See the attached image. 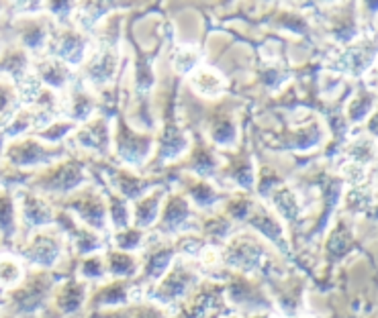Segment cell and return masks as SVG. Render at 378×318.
<instances>
[{"mask_svg": "<svg viewBox=\"0 0 378 318\" xmlns=\"http://www.w3.org/2000/svg\"><path fill=\"white\" fill-rule=\"evenodd\" d=\"M221 259L234 270L254 273L266 268L270 255L260 239H256L254 235H247V232H237L227 239Z\"/></svg>", "mask_w": 378, "mask_h": 318, "instance_id": "obj_1", "label": "cell"}, {"mask_svg": "<svg viewBox=\"0 0 378 318\" xmlns=\"http://www.w3.org/2000/svg\"><path fill=\"white\" fill-rule=\"evenodd\" d=\"M62 153L49 149L37 139H12L8 147L4 149V161L12 168H39L49 166L55 161Z\"/></svg>", "mask_w": 378, "mask_h": 318, "instance_id": "obj_2", "label": "cell"}, {"mask_svg": "<svg viewBox=\"0 0 378 318\" xmlns=\"http://www.w3.org/2000/svg\"><path fill=\"white\" fill-rule=\"evenodd\" d=\"M68 208L74 212V217L80 225L93 228L98 235H102L108 227L106 200L96 190H91V188L82 190L68 202Z\"/></svg>", "mask_w": 378, "mask_h": 318, "instance_id": "obj_3", "label": "cell"}, {"mask_svg": "<svg viewBox=\"0 0 378 318\" xmlns=\"http://www.w3.org/2000/svg\"><path fill=\"white\" fill-rule=\"evenodd\" d=\"M115 147L121 161L127 166H143L153 151V137L133 131L127 123H117Z\"/></svg>", "mask_w": 378, "mask_h": 318, "instance_id": "obj_4", "label": "cell"}, {"mask_svg": "<svg viewBox=\"0 0 378 318\" xmlns=\"http://www.w3.org/2000/svg\"><path fill=\"white\" fill-rule=\"evenodd\" d=\"M86 182V170L80 161H64L51 166L37 178V188L46 194H70Z\"/></svg>", "mask_w": 378, "mask_h": 318, "instance_id": "obj_5", "label": "cell"}, {"mask_svg": "<svg viewBox=\"0 0 378 318\" xmlns=\"http://www.w3.org/2000/svg\"><path fill=\"white\" fill-rule=\"evenodd\" d=\"M119 63H121V51L117 43H104L98 51H95L86 63V80L95 86V88H104L108 84H113V80L117 78L119 72Z\"/></svg>", "mask_w": 378, "mask_h": 318, "instance_id": "obj_6", "label": "cell"}, {"mask_svg": "<svg viewBox=\"0 0 378 318\" xmlns=\"http://www.w3.org/2000/svg\"><path fill=\"white\" fill-rule=\"evenodd\" d=\"M62 251H64V239L57 230L53 228H41L37 230L27 249H25V257L33 264V266H39V268H53L59 257H62Z\"/></svg>", "mask_w": 378, "mask_h": 318, "instance_id": "obj_7", "label": "cell"}, {"mask_svg": "<svg viewBox=\"0 0 378 318\" xmlns=\"http://www.w3.org/2000/svg\"><path fill=\"white\" fill-rule=\"evenodd\" d=\"M15 204L19 208L23 225L27 228H48L55 225V210L39 194L29 190H19Z\"/></svg>", "mask_w": 378, "mask_h": 318, "instance_id": "obj_8", "label": "cell"}, {"mask_svg": "<svg viewBox=\"0 0 378 318\" xmlns=\"http://www.w3.org/2000/svg\"><path fill=\"white\" fill-rule=\"evenodd\" d=\"M160 225L158 232L160 235H180V232H192L194 227V215L190 208V202L180 196V194H172L166 204L164 210L160 212Z\"/></svg>", "mask_w": 378, "mask_h": 318, "instance_id": "obj_9", "label": "cell"}, {"mask_svg": "<svg viewBox=\"0 0 378 318\" xmlns=\"http://www.w3.org/2000/svg\"><path fill=\"white\" fill-rule=\"evenodd\" d=\"M88 47L91 41L88 37L72 27L62 29L55 37H53V53L55 59H59L62 63H66L68 68H76L82 66L86 61L88 55Z\"/></svg>", "mask_w": 378, "mask_h": 318, "instance_id": "obj_10", "label": "cell"}, {"mask_svg": "<svg viewBox=\"0 0 378 318\" xmlns=\"http://www.w3.org/2000/svg\"><path fill=\"white\" fill-rule=\"evenodd\" d=\"M194 279H196V275L192 272V268L187 266V261H176L170 266V270L166 272V277L158 286L155 298L164 304H172V302H176L189 294Z\"/></svg>", "mask_w": 378, "mask_h": 318, "instance_id": "obj_11", "label": "cell"}, {"mask_svg": "<svg viewBox=\"0 0 378 318\" xmlns=\"http://www.w3.org/2000/svg\"><path fill=\"white\" fill-rule=\"evenodd\" d=\"M76 143L84 147L86 151H93L98 155H106L111 147V127L104 117H95L86 121L76 131Z\"/></svg>", "mask_w": 378, "mask_h": 318, "instance_id": "obj_12", "label": "cell"}, {"mask_svg": "<svg viewBox=\"0 0 378 318\" xmlns=\"http://www.w3.org/2000/svg\"><path fill=\"white\" fill-rule=\"evenodd\" d=\"M375 68V49L366 47H348L341 53L333 57V68L337 72H343L348 76H362L368 74V70Z\"/></svg>", "mask_w": 378, "mask_h": 318, "instance_id": "obj_13", "label": "cell"}, {"mask_svg": "<svg viewBox=\"0 0 378 318\" xmlns=\"http://www.w3.org/2000/svg\"><path fill=\"white\" fill-rule=\"evenodd\" d=\"M247 225L252 228H256L260 235H264L268 241H272L278 249H283L284 253L288 251L286 249L288 245H286V239H284L283 221L276 215H272L268 208L254 204V208H252V212L247 217Z\"/></svg>", "mask_w": 378, "mask_h": 318, "instance_id": "obj_14", "label": "cell"}, {"mask_svg": "<svg viewBox=\"0 0 378 318\" xmlns=\"http://www.w3.org/2000/svg\"><path fill=\"white\" fill-rule=\"evenodd\" d=\"M55 223L59 225V228L64 232H68L70 241L74 243L76 251L78 253H84V255H91L98 251L102 247V239L100 235L95 232L93 228L84 227V225H78L74 219H70V215H62L59 219L55 217Z\"/></svg>", "mask_w": 378, "mask_h": 318, "instance_id": "obj_15", "label": "cell"}, {"mask_svg": "<svg viewBox=\"0 0 378 318\" xmlns=\"http://www.w3.org/2000/svg\"><path fill=\"white\" fill-rule=\"evenodd\" d=\"M162 200H164V190H149L145 196L140 200H135L133 210H131V221L138 230L149 228L160 217V208H162Z\"/></svg>", "mask_w": 378, "mask_h": 318, "instance_id": "obj_16", "label": "cell"}, {"mask_svg": "<svg viewBox=\"0 0 378 318\" xmlns=\"http://www.w3.org/2000/svg\"><path fill=\"white\" fill-rule=\"evenodd\" d=\"M33 74L39 78L41 86H48L51 92L62 90L72 82V68H68L66 63H62L55 57H48V59L37 61Z\"/></svg>", "mask_w": 378, "mask_h": 318, "instance_id": "obj_17", "label": "cell"}, {"mask_svg": "<svg viewBox=\"0 0 378 318\" xmlns=\"http://www.w3.org/2000/svg\"><path fill=\"white\" fill-rule=\"evenodd\" d=\"M189 149V135L185 133L182 127H178L176 123L166 125L164 133L160 137V149H158V159L162 163L174 161L180 155H185V151Z\"/></svg>", "mask_w": 378, "mask_h": 318, "instance_id": "obj_18", "label": "cell"}, {"mask_svg": "<svg viewBox=\"0 0 378 318\" xmlns=\"http://www.w3.org/2000/svg\"><path fill=\"white\" fill-rule=\"evenodd\" d=\"M190 86H192V90L196 92L198 96L219 98V96H223V92L227 88V82H225V78L217 70L207 68V66H198L190 74Z\"/></svg>", "mask_w": 378, "mask_h": 318, "instance_id": "obj_19", "label": "cell"}, {"mask_svg": "<svg viewBox=\"0 0 378 318\" xmlns=\"http://www.w3.org/2000/svg\"><path fill=\"white\" fill-rule=\"evenodd\" d=\"M270 202L276 210V217L281 221H286V223H294L301 212H303V206H301V200L299 196L288 188V186H276L270 194Z\"/></svg>", "mask_w": 378, "mask_h": 318, "instance_id": "obj_20", "label": "cell"}, {"mask_svg": "<svg viewBox=\"0 0 378 318\" xmlns=\"http://www.w3.org/2000/svg\"><path fill=\"white\" fill-rule=\"evenodd\" d=\"M96 110V102L93 94L84 84H74L72 94H70V108L68 115L72 119V123H86L93 119Z\"/></svg>", "mask_w": 378, "mask_h": 318, "instance_id": "obj_21", "label": "cell"}, {"mask_svg": "<svg viewBox=\"0 0 378 318\" xmlns=\"http://www.w3.org/2000/svg\"><path fill=\"white\" fill-rule=\"evenodd\" d=\"M172 261H174V247L160 245V247L151 249L147 253V257H145V264H143L145 279H149V281L160 279L162 275H166V272L170 270Z\"/></svg>", "mask_w": 378, "mask_h": 318, "instance_id": "obj_22", "label": "cell"}, {"mask_svg": "<svg viewBox=\"0 0 378 318\" xmlns=\"http://www.w3.org/2000/svg\"><path fill=\"white\" fill-rule=\"evenodd\" d=\"M44 279L46 277H35L31 284H27L25 288H21L19 292L12 294V304L17 306V310L31 312L44 302L46 292H48V284Z\"/></svg>", "mask_w": 378, "mask_h": 318, "instance_id": "obj_23", "label": "cell"}, {"mask_svg": "<svg viewBox=\"0 0 378 318\" xmlns=\"http://www.w3.org/2000/svg\"><path fill=\"white\" fill-rule=\"evenodd\" d=\"M25 21L21 23V29H19V35H21V46L25 47L27 51L31 53H41L46 46H48V29L41 21L37 19H27L23 17Z\"/></svg>", "mask_w": 378, "mask_h": 318, "instance_id": "obj_24", "label": "cell"}, {"mask_svg": "<svg viewBox=\"0 0 378 318\" xmlns=\"http://www.w3.org/2000/svg\"><path fill=\"white\" fill-rule=\"evenodd\" d=\"M111 183L117 188L123 200H140L151 190V183L140 180L138 176L129 172H113L111 174Z\"/></svg>", "mask_w": 378, "mask_h": 318, "instance_id": "obj_25", "label": "cell"}, {"mask_svg": "<svg viewBox=\"0 0 378 318\" xmlns=\"http://www.w3.org/2000/svg\"><path fill=\"white\" fill-rule=\"evenodd\" d=\"M207 135L217 147H231L237 141V125L229 115H217L207 127Z\"/></svg>", "mask_w": 378, "mask_h": 318, "instance_id": "obj_26", "label": "cell"}, {"mask_svg": "<svg viewBox=\"0 0 378 318\" xmlns=\"http://www.w3.org/2000/svg\"><path fill=\"white\" fill-rule=\"evenodd\" d=\"M21 110V96L15 82L0 74V125H6Z\"/></svg>", "mask_w": 378, "mask_h": 318, "instance_id": "obj_27", "label": "cell"}, {"mask_svg": "<svg viewBox=\"0 0 378 318\" xmlns=\"http://www.w3.org/2000/svg\"><path fill=\"white\" fill-rule=\"evenodd\" d=\"M115 8V4H108V2H91V4H82L80 8H76V29L78 31H82L84 35L88 33V31H93L96 25H98V21L104 17V14H108L111 10Z\"/></svg>", "mask_w": 378, "mask_h": 318, "instance_id": "obj_28", "label": "cell"}, {"mask_svg": "<svg viewBox=\"0 0 378 318\" xmlns=\"http://www.w3.org/2000/svg\"><path fill=\"white\" fill-rule=\"evenodd\" d=\"M323 141V129L319 123H311V125H305L301 129H296L290 141L286 143L292 151H311L313 147L321 145Z\"/></svg>", "mask_w": 378, "mask_h": 318, "instance_id": "obj_29", "label": "cell"}, {"mask_svg": "<svg viewBox=\"0 0 378 318\" xmlns=\"http://www.w3.org/2000/svg\"><path fill=\"white\" fill-rule=\"evenodd\" d=\"M187 200L192 202L200 210H209V208H213V206L219 204L221 196H219V192L215 190V186L211 182L196 180V183H192L189 188V198Z\"/></svg>", "mask_w": 378, "mask_h": 318, "instance_id": "obj_30", "label": "cell"}, {"mask_svg": "<svg viewBox=\"0 0 378 318\" xmlns=\"http://www.w3.org/2000/svg\"><path fill=\"white\" fill-rule=\"evenodd\" d=\"M202 61V51L196 46H178L172 53V66L178 74L190 76Z\"/></svg>", "mask_w": 378, "mask_h": 318, "instance_id": "obj_31", "label": "cell"}, {"mask_svg": "<svg viewBox=\"0 0 378 318\" xmlns=\"http://www.w3.org/2000/svg\"><path fill=\"white\" fill-rule=\"evenodd\" d=\"M217 168H219V161H217L215 151L205 147V145H198L192 153V159H190V170L198 176V180L213 176L217 172Z\"/></svg>", "mask_w": 378, "mask_h": 318, "instance_id": "obj_32", "label": "cell"}, {"mask_svg": "<svg viewBox=\"0 0 378 318\" xmlns=\"http://www.w3.org/2000/svg\"><path fill=\"white\" fill-rule=\"evenodd\" d=\"M0 235L10 241L17 235V204L15 198L0 190Z\"/></svg>", "mask_w": 378, "mask_h": 318, "instance_id": "obj_33", "label": "cell"}, {"mask_svg": "<svg viewBox=\"0 0 378 318\" xmlns=\"http://www.w3.org/2000/svg\"><path fill=\"white\" fill-rule=\"evenodd\" d=\"M346 155H348L350 161H356V163L368 168V166L375 163V159H377L375 139H368V137H358V139H354V141L348 145Z\"/></svg>", "mask_w": 378, "mask_h": 318, "instance_id": "obj_34", "label": "cell"}, {"mask_svg": "<svg viewBox=\"0 0 378 318\" xmlns=\"http://www.w3.org/2000/svg\"><path fill=\"white\" fill-rule=\"evenodd\" d=\"M354 237L350 232V228L346 223H337V227L331 230L330 241H328V253L331 259H339L343 257L350 249H352Z\"/></svg>", "mask_w": 378, "mask_h": 318, "instance_id": "obj_35", "label": "cell"}, {"mask_svg": "<svg viewBox=\"0 0 378 318\" xmlns=\"http://www.w3.org/2000/svg\"><path fill=\"white\" fill-rule=\"evenodd\" d=\"M372 108H375V94L368 92L366 88L356 92V96H354V98L350 100V104H348V121H350L352 125H356V123L364 121V119L370 115Z\"/></svg>", "mask_w": 378, "mask_h": 318, "instance_id": "obj_36", "label": "cell"}, {"mask_svg": "<svg viewBox=\"0 0 378 318\" xmlns=\"http://www.w3.org/2000/svg\"><path fill=\"white\" fill-rule=\"evenodd\" d=\"M106 212H108V221L113 228L119 232V230H125L131 223V210L127 206V200H123L121 196H108V204H106Z\"/></svg>", "mask_w": 378, "mask_h": 318, "instance_id": "obj_37", "label": "cell"}, {"mask_svg": "<svg viewBox=\"0 0 378 318\" xmlns=\"http://www.w3.org/2000/svg\"><path fill=\"white\" fill-rule=\"evenodd\" d=\"M84 294H86V286H84V284L70 281V284L62 290V294H59V298H57L59 310H64V312H74V310H78L80 304L84 302Z\"/></svg>", "mask_w": 378, "mask_h": 318, "instance_id": "obj_38", "label": "cell"}, {"mask_svg": "<svg viewBox=\"0 0 378 318\" xmlns=\"http://www.w3.org/2000/svg\"><path fill=\"white\" fill-rule=\"evenodd\" d=\"M106 266L113 275H121V277H129L138 272V259L125 251H111L106 255Z\"/></svg>", "mask_w": 378, "mask_h": 318, "instance_id": "obj_39", "label": "cell"}, {"mask_svg": "<svg viewBox=\"0 0 378 318\" xmlns=\"http://www.w3.org/2000/svg\"><path fill=\"white\" fill-rule=\"evenodd\" d=\"M23 279V266L12 255H0V286L15 288Z\"/></svg>", "mask_w": 378, "mask_h": 318, "instance_id": "obj_40", "label": "cell"}, {"mask_svg": "<svg viewBox=\"0 0 378 318\" xmlns=\"http://www.w3.org/2000/svg\"><path fill=\"white\" fill-rule=\"evenodd\" d=\"M35 127V112L31 108H21L8 123H6V133L4 135L8 139H17L21 137L23 133H27L29 129Z\"/></svg>", "mask_w": 378, "mask_h": 318, "instance_id": "obj_41", "label": "cell"}, {"mask_svg": "<svg viewBox=\"0 0 378 318\" xmlns=\"http://www.w3.org/2000/svg\"><path fill=\"white\" fill-rule=\"evenodd\" d=\"M339 174L346 182L350 183L352 188H360L362 183L366 182V176H368V168L356 163V161H350L346 159L341 166H339Z\"/></svg>", "mask_w": 378, "mask_h": 318, "instance_id": "obj_42", "label": "cell"}, {"mask_svg": "<svg viewBox=\"0 0 378 318\" xmlns=\"http://www.w3.org/2000/svg\"><path fill=\"white\" fill-rule=\"evenodd\" d=\"M143 243V230L138 228H125V230H119L115 235V245H117V251H135L140 249Z\"/></svg>", "mask_w": 378, "mask_h": 318, "instance_id": "obj_43", "label": "cell"}, {"mask_svg": "<svg viewBox=\"0 0 378 318\" xmlns=\"http://www.w3.org/2000/svg\"><path fill=\"white\" fill-rule=\"evenodd\" d=\"M229 178L243 190L254 188V163L252 161H237L229 168Z\"/></svg>", "mask_w": 378, "mask_h": 318, "instance_id": "obj_44", "label": "cell"}, {"mask_svg": "<svg viewBox=\"0 0 378 318\" xmlns=\"http://www.w3.org/2000/svg\"><path fill=\"white\" fill-rule=\"evenodd\" d=\"M155 84V76H153V70H151V61L140 57L135 61V86L140 92H149Z\"/></svg>", "mask_w": 378, "mask_h": 318, "instance_id": "obj_45", "label": "cell"}, {"mask_svg": "<svg viewBox=\"0 0 378 318\" xmlns=\"http://www.w3.org/2000/svg\"><path fill=\"white\" fill-rule=\"evenodd\" d=\"M205 232L209 237H213L215 241H223V239H229L231 237V223L223 217H215L211 221L205 223Z\"/></svg>", "mask_w": 378, "mask_h": 318, "instance_id": "obj_46", "label": "cell"}, {"mask_svg": "<svg viewBox=\"0 0 378 318\" xmlns=\"http://www.w3.org/2000/svg\"><path fill=\"white\" fill-rule=\"evenodd\" d=\"M74 131V123H62V121H53L49 127H46L39 137L44 139V141H49V143H57V141H62L64 137L68 135V133H72Z\"/></svg>", "mask_w": 378, "mask_h": 318, "instance_id": "obj_47", "label": "cell"}, {"mask_svg": "<svg viewBox=\"0 0 378 318\" xmlns=\"http://www.w3.org/2000/svg\"><path fill=\"white\" fill-rule=\"evenodd\" d=\"M252 208H254V202L249 198H241L239 196V198H234L227 204V215H229L231 221H245L249 217Z\"/></svg>", "mask_w": 378, "mask_h": 318, "instance_id": "obj_48", "label": "cell"}, {"mask_svg": "<svg viewBox=\"0 0 378 318\" xmlns=\"http://www.w3.org/2000/svg\"><path fill=\"white\" fill-rule=\"evenodd\" d=\"M82 277H88V279H95V277H102L104 275V261L100 257H88L82 268H80Z\"/></svg>", "mask_w": 378, "mask_h": 318, "instance_id": "obj_49", "label": "cell"}, {"mask_svg": "<svg viewBox=\"0 0 378 318\" xmlns=\"http://www.w3.org/2000/svg\"><path fill=\"white\" fill-rule=\"evenodd\" d=\"M46 8H48L55 19H59V21H66V19L72 17V12H74V6H72L70 2H51Z\"/></svg>", "mask_w": 378, "mask_h": 318, "instance_id": "obj_50", "label": "cell"}, {"mask_svg": "<svg viewBox=\"0 0 378 318\" xmlns=\"http://www.w3.org/2000/svg\"><path fill=\"white\" fill-rule=\"evenodd\" d=\"M135 318H164L160 315V310H153V308H147V310H142Z\"/></svg>", "mask_w": 378, "mask_h": 318, "instance_id": "obj_51", "label": "cell"}, {"mask_svg": "<svg viewBox=\"0 0 378 318\" xmlns=\"http://www.w3.org/2000/svg\"><path fill=\"white\" fill-rule=\"evenodd\" d=\"M256 318H268V317H256Z\"/></svg>", "mask_w": 378, "mask_h": 318, "instance_id": "obj_52", "label": "cell"}, {"mask_svg": "<svg viewBox=\"0 0 378 318\" xmlns=\"http://www.w3.org/2000/svg\"><path fill=\"white\" fill-rule=\"evenodd\" d=\"M0 174H2V168H0Z\"/></svg>", "mask_w": 378, "mask_h": 318, "instance_id": "obj_53", "label": "cell"}]
</instances>
